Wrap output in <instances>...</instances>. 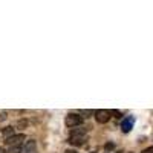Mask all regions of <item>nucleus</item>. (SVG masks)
<instances>
[{
    "instance_id": "obj_9",
    "label": "nucleus",
    "mask_w": 153,
    "mask_h": 153,
    "mask_svg": "<svg viewBox=\"0 0 153 153\" xmlns=\"http://www.w3.org/2000/svg\"><path fill=\"white\" fill-rule=\"evenodd\" d=\"M113 147H115V144H113V143H106V146H104L106 152H109V150H113Z\"/></svg>"
},
{
    "instance_id": "obj_10",
    "label": "nucleus",
    "mask_w": 153,
    "mask_h": 153,
    "mask_svg": "<svg viewBox=\"0 0 153 153\" xmlns=\"http://www.w3.org/2000/svg\"><path fill=\"white\" fill-rule=\"evenodd\" d=\"M112 115H115V118H121V112L120 110H112Z\"/></svg>"
},
{
    "instance_id": "obj_17",
    "label": "nucleus",
    "mask_w": 153,
    "mask_h": 153,
    "mask_svg": "<svg viewBox=\"0 0 153 153\" xmlns=\"http://www.w3.org/2000/svg\"><path fill=\"white\" fill-rule=\"evenodd\" d=\"M107 153H109V152H107Z\"/></svg>"
},
{
    "instance_id": "obj_8",
    "label": "nucleus",
    "mask_w": 153,
    "mask_h": 153,
    "mask_svg": "<svg viewBox=\"0 0 153 153\" xmlns=\"http://www.w3.org/2000/svg\"><path fill=\"white\" fill-rule=\"evenodd\" d=\"M8 153H23V144L20 146H14V147H9Z\"/></svg>"
},
{
    "instance_id": "obj_7",
    "label": "nucleus",
    "mask_w": 153,
    "mask_h": 153,
    "mask_svg": "<svg viewBox=\"0 0 153 153\" xmlns=\"http://www.w3.org/2000/svg\"><path fill=\"white\" fill-rule=\"evenodd\" d=\"M2 135H3L5 138H9V136L14 135V129H12V127H5V129L2 130Z\"/></svg>"
},
{
    "instance_id": "obj_3",
    "label": "nucleus",
    "mask_w": 153,
    "mask_h": 153,
    "mask_svg": "<svg viewBox=\"0 0 153 153\" xmlns=\"http://www.w3.org/2000/svg\"><path fill=\"white\" fill-rule=\"evenodd\" d=\"M25 139H26L25 133H14L12 136H9V138L5 139V144L9 146V147H14V146H20V144H23Z\"/></svg>"
},
{
    "instance_id": "obj_1",
    "label": "nucleus",
    "mask_w": 153,
    "mask_h": 153,
    "mask_svg": "<svg viewBox=\"0 0 153 153\" xmlns=\"http://www.w3.org/2000/svg\"><path fill=\"white\" fill-rule=\"evenodd\" d=\"M86 133H87V129L84 127H75V129L71 130V138H69V143L72 146H83L86 143Z\"/></svg>"
},
{
    "instance_id": "obj_4",
    "label": "nucleus",
    "mask_w": 153,
    "mask_h": 153,
    "mask_svg": "<svg viewBox=\"0 0 153 153\" xmlns=\"http://www.w3.org/2000/svg\"><path fill=\"white\" fill-rule=\"evenodd\" d=\"M95 115V120L98 124H106L109 120H110V110H106V109H100V110H95L94 112Z\"/></svg>"
},
{
    "instance_id": "obj_14",
    "label": "nucleus",
    "mask_w": 153,
    "mask_h": 153,
    "mask_svg": "<svg viewBox=\"0 0 153 153\" xmlns=\"http://www.w3.org/2000/svg\"><path fill=\"white\" fill-rule=\"evenodd\" d=\"M0 153H3V150H2V149H0Z\"/></svg>"
},
{
    "instance_id": "obj_5",
    "label": "nucleus",
    "mask_w": 153,
    "mask_h": 153,
    "mask_svg": "<svg viewBox=\"0 0 153 153\" xmlns=\"http://www.w3.org/2000/svg\"><path fill=\"white\" fill-rule=\"evenodd\" d=\"M133 124H135V117H126V118L123 120V123H121V130H123L124 133H129V132L132 130Z\"/></svg>"
},
{
    "instance_id": "obj_11",
    "label": "nucleus",
    "mask_w": 153,
    "mask_h": 153,
    "mask_svg": "<svg viewBox=\"0 0 153 153\" xmlns=\"http://www.w3.org/2000/svg\"><path fill=\"white\" fill-rule=\"evenodd\" d=\"M141 153H153V146H152V147H147V149H144Z\"/></svg>"
},
{
    "instance_id": "obj_16",
    "label": "nucleus",
    "mask_w": 153,
    "mask_h": 153,
    "mask_svg": "<svg viewBox=\"0 0 153 153\" xmlns=\"http://www.w3.org/2000/svg\"><path fill=\"white\" fill-rule=\"evenodd\" d=\"M117 153H123V152H117Z\"/></svg>"
},
{
    "instance_id": "obj_12",
    "label": "nucleus",
    "mask_w": 153,
    "mask_h": 153,
    "mask_svg": "<svg viewBox=\"0 0 153 153\" xmlns=\"http://www.w3.org/2000/svg\"><path fill=\"white\" fill-rule=\"evenodd\" d=\"M6 118V113H2V115H0V121H3Z\"/></svg>"
},
{
    "instance_id": "obj_13",
    "label": "nucleus",
    "mask_w": 153,
    "mask_h": 153,
    "mask_svg": "<svg viewBox=\"0 0 153 153\" xmlns=\"http://www.w3.org/2000/svg\"><path fill=\"white\" fill-rule=\"evenodd\" d=\"M66 153H76V152H74V150H66Z\"/></svg>"
},
{
    "instance_id": "obj_6",
    "label": "nucleus",
    "mask_w": 153,
    "mask_h": 153,
    "mask_svg": "<svg viewBox=\"0 0 153 153\" xmlns=\"http://www.w3.org/2000/svg\"><path fill=\"white\" fill-rule=\"evenodd\" d=\"M23 153H37V143L34 139L26 141V144L23 146Z\"/></svg>"
},
{
    "instance_id": "obj_15",
    "label": "nucleus",
    "mask_w": 153,
    "mask_h": 153,
    "mask_svg": "<svg viewBox=\"0 0 153 153\" xmlns=\"http://www.w3.org/2000/svg\"><path fill=\"white\" fill-rule=\"evenodd\" d=\"M91 153H97V152H91Z\"/></svg>"
},
{
    "instance_id": "obj_2",
    "label": "nucleus",
    "mask_w": 153,
    "mask_h": 153,
    "mask_svg": "<svg viewBox=\"0 0 153 153\" xmlns=\"http://www.w3.org/2000/svg\"><path fill=\"white\" fill-rule=\"evenodd\" d=\"M65 123L68 127L71 129H75V127H81L84 123V117H81L80 113H69L68 117L65 118Z\"/></svg>"
}]
</instances>
